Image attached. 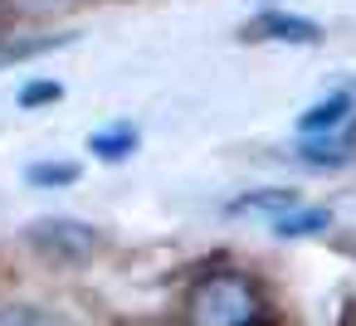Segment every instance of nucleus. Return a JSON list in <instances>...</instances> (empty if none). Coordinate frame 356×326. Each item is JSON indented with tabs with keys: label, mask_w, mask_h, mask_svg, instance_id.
I'll return each instance as SVG.
<instances>
[{
	"label": "nucleus",
	"mask_w": 356,
	"mask_h": 326,
	"mask_svg": "<svg viewBox=\"0 0 356 326\" xmlns=\"http://www.w3.org/2000/svg\"><path fill=\"white\" fill-rule=\"evenodd\" d=\"M249 316H254V292L229 273L205 277L191 297V321L195 326H244Z\"/></svg>",
	"instance_id": "nucleus-1"
},
{
	"label": "nucleus",
	"mask_w": 356,
	"mask_h": 326,
	"mask_svg": "<svg viewBox=\"0 0 356 326\" xmlns=\"http://www.w3.org/2000/svg\"><path fill=\"white\" fill-rule=\"evenodd\" d=\"M35 243L40 248H59L64 258H79V253H93V229L88 224H74V219H44L35 224Z\"/></svg>",
	"instance_id": "nucleus-2"
},
{
	"label": "nucleus",
	"mask_w": 356,
	"mask_h": 326,
	"mask_svg": "<svg viewBox=\"0 0 356 326\" xmlns=\"http://www.w3.org/2000/svg\"><path fill=\"white\" fill-rule=\"evenodd\" d=\"M346 117H351V93H332V98L312 103V108L298 117V132H302V137H332Z\"/></svg>",
	"instance_id": "nucleus-3"
},
{
	"label": "nucleus",
	"mask_w": 356,
	"mask_h": 326,
	"mask_svg": "<svg viewBox=\"0 0 356 326\" xmlns=\"http://www.w3.org/2000/svg\"><path fill=\"white\" fill-rule=\"evenodd\" d=\"M254 35L259 40H288V44H317L322 40V30L312 20H298V15H264L254 25Z\"/></svg>",
	"instance_id": "nucleus-4"
},
{
	"label": "nucleus",
	"mask_w": 356,
	"mask_h": 326,
	"mask_svg": "<svg viewBox=\"0 0 356 326\" xmlns=\"http://www.w3.org/2000/svg\"><path fill=\"white\" fill-rule=\"evenodd\" d=\"M273 224V234H283V239H302V234H317V229H327L332 224V214L327 209H283V214H273L268 219Z\"/></svg>",
	"instance_id": "nucleus-5"
},
{
	"label": "nucleus",
	"mask_w": 356,
	"mask_h": 326,
	"mask_svg": "<svg viewBox=\"0 0 356 326\" xmlns=\"http://www.w3.org/2000/svg\"><path fill=\"white\" fill-rule=\"evenodd\" d=\"M298 200H293V190H259V195H244V200H234L229 205V214H283V209H293Z\"/></svg>",
	"instance_id": "nucleus-6"
},
{
	"label": "nucleus",
	"mask_w": 356,
	"mask_h": 326,
	"mask_svg": "<svg viewBox=\"0 0 356 326\" xmlns=\"http://www.w3.org/2000/svg\"><path fill=\"white\" fill-rule=\"evenodd\" d=\"M88 146L98 151V161H122V156L137 151V127H108V132H98Z\"/></svg>",
	"instance_id": "nucleus-7"
},
{
	"label": "nucleus",
	"mask_w": 356,
	"mask_h": 326,
	"mask_svg": "<svg viewBox=\"0 0 356 326\" xmlns=\"http://www.w3.org/2000/svg\"><path fill=\"white\" fill-rule=\"evenodd\" d=\"M0 326H64V321L35 302H0Z\"/></svg>",
	"instance_id": "nucleus-8"
},
{
	"label": "nucleus",
	"mask_w": 356,
	"mask_h": 326,
	"mask_svg": "<svg viewBox=\"0 0 356 326\" xmlns=\"http://www.w3.org/2000/svg\"><path fill=\"white\" fill-rule=\"evenodd\" d=\"M25 180L30 185H69V180H79V166L74 161H44V166H30Z\"/></svg>",
	"instance_id": "nucleus-9"
},
{
	"label": "nucleus",
	"mask_w": 356,
	"mask_h": 326,
	"mask_svg": "<svg viewBox=\"0 0 356 326\" xmlns=\"http://www.w3.org/2000/svg\"><path fill=\"white\" fill-rule=\"evenodd\" d=\"M49 98H59V83H25L20 88V103L30 108V103H49Z\"/></svg>",
	"instance_id": "nucleus-10"
},
{
	"label": "nucleus",
	"mask_w": 356,
	"mask_h": 326,
	"mask_svg": "<svg viewBox=\"0 0 356 326\" xmlns=\"http://www.w3.org/2000/svg\"><path fill=\"white\" fill-rule=\"evenodd\" d=\"M30 6H59V0H30Z\"/></svg>",
	"instance_id": "nucleus-11"
}]
</instances>
